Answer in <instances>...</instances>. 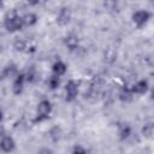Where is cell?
Returning a JSON list of instances; mask_svg holds the SVG:
<instances>
[{
  "mask_svg": "<svg viewBox=\"0 0 154 154\" xmlns=\"http://www.w3.org/2000/svg\"><path fill=\"white\" fill-rule=\"evenodd\" d=\"M2 7H4V1H2V0H0V11L2 10Z\"/></svg>",
  "mask_w": 154,
  "mask_h": 154,
  "instance_id": "d4e9b609",
  "label": "cell"
},
{
  "mask_svg": "<svg viewBox=\"0 0 154 154\" xmlns=\"http://www.w3.org/2000/svg\"><path fill=\"white\" fill-rule=\"evenodd\" d=\"M5 29L8 32H16L22 30L23 28V22H22V16H19L14 10L8 11L5 14V20H4Z\"/></svg>",
  "mask_w": 154,
  "mask_h": 154,
  "instance_id": "6da1fadb",
  "label": "cell"
},
{
  "mask_svg": "<svg viewBox=\"0 0 154 154\" xmlns=\"http://www.w3.org/2000/svg\"><path fill=\"white\" fill-rule=\"evenodd\" d=\"M26 79H25V75L24 73H18L14 78H13V83H12V91L16 95H19L23 89H24V84H25Z\"/></svg>",
  "mask_w": 154,
  "mask_h": 154,
  "instance_id": "8992f818",
  "label": "cell"
},
{
  "mask_svg": "<svg viewBox=\"0 0 154 154\" xmlns=\"http://www.w3.org/2000/svg\"><path fill=\"white\" fill-rule=\"evenodd\" d=\"M13 48L17 51V52H24L26 48H28V43L23 38H17L14 42H13Z\"/></svg>",
  "mask_w": 154,
  "mask_h": 154,
  "instance_id": "e0dca14e",
  "label": "cell"
},
{
  "mask_svg": "<svg viewBox=\"0 0 154 154\" xmlns=\"http://www.w3.org/2000/svg\"><path fill=\"white\" fill-rule=\"evenodd\" d=\"M5 135V126L2 125V123H0V137Z\"/></svg>",
  "mask_w": 154,
  "mask_h": 154,
  "instance_id": "603a6c76",
  "label": "cell"
},
{
  "mask_svg": "<svg viewBox=\"0 0 154 154\" xmlns=\"http://www.w3.org/2000/svg\"><path fill=\"white\" fill-rule=\"evenodd\" d=\"M48 135H49V138H51L53 142H58V141L61 138L63 132H61V129H60L59 126H53V128L49 130Z\"/></svg>",
  "mask_w": 154,
  "mask_h": 154,
  "instance_id": "9a60e30c",
  "label": "cell"
},
{
  "mask_svg": "<svg viewBox=\"0 0 154 154\" xmlns=\"http://www.w3.org/2000/svg\"><path fill=\"white\" fill-rule=\"evenodd\" d=\"M78 95V83L76 81H69L65 85V100L73 101Z\"/></svg>",
  "mask_w": 154,
  "mask_h": 154,
  "instance_id": "277c9868",
  "label": "cell"
},
{
  "mask_svg": "<svg viewBox=\"0 0 154 154\" xmlns=\"http://www.w3.org/2000/svg\"><path fill=\"white\" fill-rule=\"evenodd\" d=\"M130 89L134 93V95H143V94H146L148 91L149 84H148V82L146 79H140L136 83H134L130 87Z\"/></svg>",
  "mask_w": 154,
  "mask_h": 154,
  "instance_id": "52a82bcc",
  "label": "cell"
},
{
  "mask_svg": "<svg viewBox=\"0 0 154 154\" xmlns=\"http://www.w3.org/2000/svg\"><path fill=\"white\" fill-rule=\"evenodd\" d=\"M2 118H4V113H2V111L0 109V123L2 122Z\"/></svg>",
  "mask_w": 154,
  "mask_h": 154,
  "instance_id": "cb8c5ba5",
  "label": "cell"
},
{
  "mask_svg": "<svg viewBox=\"0 0 154 154\" xmlns=\"http://www.w3.org/2000/svg\"><path fill=\"white\" fill-rule=\"evenodd\" d=\"M18 73H19V72H18V69H17V66H16L14 64L7 65V66L5 67V70H4V76H5L6 78L13 79Z\"/></svg>",
  "mask_w": 154,
  "mask_h": 154,
  "instance_id": "5bb4252c",
  "label": "cell"
},
{
  "mask_svg": "<svg viewBox=\"0 0 154 154\" xmlns=\"http://www.w3.org/2000/svg\"><path fill=\"white\" fill-rule=\"evenodd\" d=\"M38 18H37V14L34 13V12H26L25 14L22 16V22H23V26H26V28H30V26H34L36 23H37Z\"/></svg>",
  "mask_w": 154,
  "mask_h": 154,
  "instance_id": "9c48e42d",
  "label": "cell"
},
{
  "mask_svg": "<svg viewBox=\"0 0 154 154\" xmlns=\"http://www.w3.org/2000/svg\"><path fill=\"white\" fill-rule=\"evenodd\" d=\"M105 5L107 7H114L117 5V0H106L105 1Z\"/></svg>",
  "mask_w": 154,
  "mask_h": 154,
  "instance_id": "44dd1931",
  "label": "cell"
},
{
  "mask_svg": "<svg viewBox=\"0 0 154 154\" xmlns=\"http://www.w3.org/2000/svg\"><path fill=\"white\" fill-rule=\"evenodd\" d=\"M24 75H25V79H26V82H32V81L35 79V76H36V73H35L34 70H30V71H28V72L24 73Z\"/></svg>",
  "mask_w": 154,
  "mask_h": 154,
  "instance_id": "d6986e66",
  "label": "cell"
},
{
  "mask_svg": "<svg viewBox=\"0 0 154 154\" xmlns=\"http://www.w3.org/2000/svg\"><path fill=\"white\" fill-rule=\"evenodd\" d=\"M153 134H154V128H153V124L152 123H148V124H146L142 128V135L146 138H152L153 137Z\"/></svg>",
  "mask_w": 154,
  "mask_h": 154,
  "instance_id": "ac0fdd59",
  "label": "cell"
},
{
  "mask_svg": "<svg viewBox=\"0 0 154 154\" xmlns=\"http://www.w3.org/2000/svg\"><path fill=\"white\" fill-rule=\"evenodd\" d=\"M65 46L70 51H76L78 48V46H79L78 37L76 35H69V36H66V38H65Z\"/></svg>",
  "mask_w": 154,
  "mask_h": 154,
  "instance_id": "7c38bea8",
  "label": "cell"
},
{
  "mask_svg": "<svg viewBox=\"0 0 154 154\" xmlns=\"http://www.w3.org/2000/svg\"><path fill=\"white\" fill-rule=\"evenodd\" d=\"M134 93L131 91V89L130 88H123L122 90H120V93H119V95H118V97H119V100L122 101V102H125V103H128V102H131L132 101V99H134Z\"/></svg>",
  "mask_w": 154,
  "mask_h": 154,
  "instance_id": "4fadbf2b",
  "label": "cell"
},
{
  "mask_svg": "<svg viewBox=\"0 0 154 154\" xmlns=\"http://www.w3.org/2000/svg\"><path fill=\"white\" fill-rule=\"evenodd\" d=\"M88 150L85 149V148H83V147H81V146H75L73 148H72V153L73 154H84V153H87Z\"/></svg>",
  "mask_w": 154,
  "mask_h": 154,
  "instance_id": "ffe728a7",
  "label": "cell"
},
{
  "mask_svg": "<svg viewBox=\"0 0 154 154\" xmlns=\"http://www.w3.org/2000/svg\"><path fill=\"white\" fill-rule=\"evenodd\" d=\"M131 19H132V23H134L136 26L142 28V26H144V25L149 22V19H150V13H149L148 11H146V10H138V11H136V12L132 13Z\"/></svg>",
  "mask_w": 154,
  "mask_h": 154,
  "instance_id": "3957f363",
  "label": "cell"
},
{
  "mask_svg": "<svg viewBox=\"0 0 154 154\" xmlns=\"http://www.w3.org/2000/svg\"><path fill=\"white\" fill-rule=\"evenodd\" d=\"M30 6H36V5H38L40 4V1L41 0H25Z\"/></svg>",
  "mask_w": 154,
  "mask_h": 154,
  "instance_id": "7402d4cb",
  "label": "cell"
},
{
  "mask_svg": "<svg viewBox=\"0 0 154 154\" xmlns=\"http://www.w3.org/2000/svg\"><path fill=\"white\" fill-rule=\"evenodd\" d=\"M16 148V141L12 136L4 135L0 137V150L4 153H11Z\"/></svg>",
  "mask_w": 154,
  "mask_h": 154,
  "instance_id": "5b68a950",
  "label": "cell"
},
{
  "mask_svg": "<svg viewBox=\"0 0 154 154\" xmlns=\"http://www.w3.org/2000/svg\"><path fill=\"white\" fill-rule=\"evenodd\" d=\"M66 70H67V65L63 61V60H57L53 65H52V72L59 77L64 76L66 73Z\"/></svg>",
  "mask_w": 154,
  "mask_h": 154,
  "instance_id": "30bf717a",
  "label": "cell"
},
{
  "mask_svg": "<svg viewBox=\"0 0 154 154\" xmlns=\"http://www.w3.org/2000/svg\"><path fill=\"white\" fill-rule=\"evenodd\" d=\"M47 84H48V87H49L51 89H53V90H54V89H58L59 85H60V77L53 73V75L48 78Z\"/></svg>",
  "mask_w": 154,
  "mask_h": 154,
  "instance_id": "2e32d148",
  "label": "cell"
},
{
  "mask_svg": "<svg viewBox=\"0 0 154 154\" xmlns=\"http://www.w3.org/2000/svg\"><path fill=\"white\" fill-rule=\"evenodd\" d=\"M132 135V129L130 125L128 124H123L119 126V130H118V138L120 141H126L131 137Z\"/></svg>",
  "mask_w": 154,
  "mask_h": 154,
  "instance_id": "8fae6325",
  "label": "cell"
},
{
  "mask_svg": "<svg viewBox=\"0 0 154 154\" xmlns=\"http://www.w3.org/2000/svg\"><path fill=\"white\" fill-rule=\"evenodd\" d=\"M52 113V103L48 100H41L37 103L36 108V120L37 122H43L49 118Z\"/></svg>",
  "mask_w": 154,
  "mask_h": 154,
  "instance_id": "7a4b0ae2",
  "label": "cell"
},
{
  "mask_svg": "<svg viewBox=\"0 0 154 154\" xmlns=\"http://www.w3.org/2000/svg\"><path fill=\"white\" fill-rule=\"evenodd\" d=\"M70 20H71V12H70V10L66 8V7H63L59 11L58 16H57V23L59 25L64 26V25H67Z\"/></svg>",
  "mask_w": 154,
  "mask_h": 154,
  "instance_id": "ba28073f",
  "label": "cell"
},
{
  "mask_svg": "<svg viewBox=\"0 0 154 154\" xmlns=\"http://www.w3.org/2000/svg\"><path fill=\"white\" fill-rule=\"evenodd\" d=\"M2 1H4V0H2Z\"/></svg>",
  "mask_w": 154,
  "mask_h": 154,
  "instance_id": "484cf974",
  "label": "cell"
}]
</instances>
